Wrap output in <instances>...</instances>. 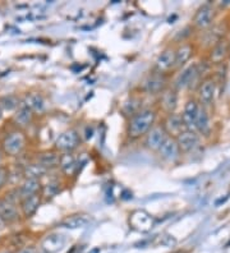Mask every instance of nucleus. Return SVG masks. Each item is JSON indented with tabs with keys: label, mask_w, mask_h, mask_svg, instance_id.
Here are the masks:
<instances>
[{
	"label": "nucleus",
	"mask_w": 230,
	"mask_h": 253,
	"mask_svg": "<svg viewBox=\"0 0 230 253\" xmlns=\"http://www.w3.org/2000/svg\"><path fill=\"white\" fill-rule=\"evenodd\" d=\"M79 144H81V138H79L78 132L74 129H68L62 134H59V137L55 141V147L66 154V152H72L73 150H76Z\"/></svg>",
	"instance_id": "f03ea898"
},
{
	"label": "nucleus",
	"mask_w": 230,
	"mask_h": 253,
	"mask_svg": "<svg viewBox=\"0 0 230 253\" xmlns=\"http://www.w3.org/2000/svg\"><path fill=\"white\" fill-rule=\"evenodd\" d=\"M66 244V236L63 234H50L45 238L42 247L49 253H55L60 251Z\"/></svg>",
	"instance_id": "412c9836"
},
{
	"label": "nucleus",
	"mask_w": 230,
	"mask_h": 253,
	"mask_svg": "<svg viewBox=\"0 0 230 253\" xmlns=\"http://www.w3.org/2000/svg\"><path fill=\"white\" fill-rule=\"evenodd\" d=\"M213 21V8L210 4H205L202 7L198 8L195 17H193V23L197 28H207L211 26Z\"/></svg>",
	"instance_id": "f8f14e48"
},
{
	"label": "nucleus",
	"mask_w": 230,
	"mask_h": 253,
	"mask_svg": "<svg viewBox=\"0 0 230 253\" xmlns=\"http://www.w3.org/2000/svg\"><path fill=\"white\" fill-rule=\"evenodd\" d=\"M0 163H1V156H0Z\"/></svg>",
	"instance_id": "c9c22d12"
},
{
	"label": "nucleus",
	"mask_w": 230,
	"mask_h": 253,
	"mask_svg": "<svg viewBox=\"0 0 230 253\" xmlns=\"http://www.w3.org/2000/svg\"><path fill=\"white\" fill-rule=\"evenodd\" d=\"M169 136L166 134L162 126H154L151 129L148 130V133L144 136V147L150 151L158 152L160 147H161V145L164 144V141Z\"/></svg>",
	"instance_id": "20e7f679"
},
{
	"label": "nucleus",
	"mask_w": 230,
	"mask_h": 253,
	"mask_svg": "<svg viewBox=\"0 0 230 253\" xmlns=\"http://www.w3.org/2000/svg\"><path fill=\"white\" fill-rule=\"evenodd\" d=\"M156 122V111L154 109H142L133 114L127 126V133L132 140L144 137Z\"/></svg>",
	"instance_id": "f257e3e1"
},
{
	"label": "nucleus",
	"mask_w": 230,
	"mask_h": 253,
	"mask_svg": "<svg viewBox=\"0 0 230 253\" xmlns=\"http://www.w3.org/2000/svg\"><path fill=\"white\" fill-rule=\"evenodd\" d=\"M0 253H12V252H9V251H4V252H0Z\"/></svg>",
	"instance_id": "473e14b6"
},
{
	"label": "nucleus",
	"mask_w": 230,
	"mask_h": 253,
	"mask_svg": "<svg viewBox=\"0 0 230 253\" xmlns=\"http://www.w3.org/2000/svg\"><path fill=\"white\" fill-rule=\"evenodd\" d=\"M176 140L177 142H178V146L179 148H180V151H184V152L193 151L195 148H197L199 146V136L197 134L196 130L186 129L184 132H182V133L179 134Z\"/></svg>",
	"instance_id": "9b49d317"
},
{
	"label": "nucleus",
	"mask_w": 230,
	"mask_h": 253,
	"mask_svg": "<svg viewBox=\"0 0 230 253\" xmlns=\"http://www.w3.org/2000/svg\"><path fill=\"white\" fill-rule=\"evenodd\" d=\"M198 132L201 133H206L207 130L210 129V118H209V114L207 111L205 110V108H199V113L198 116H197V122H196V128Z\"/></svg>",
	"instance_id": "bb28decb"
},
{
	"label": "nucleus",
	"mask_w": 230,
	"mask_h": 253,
	"mask_svg": "<svg viewBox=\"0 0 230 253\" xmlns=\"http://www.w3.org/2000/svg\"><path fill=\"white\" fill-rule=\"evenodd\" d=\"M42 189V196L46 197V199H52L54 196L58 195V192L60 191V184H59L58 181H49L48 184L41 187Z\"/></svg>",
	"instance_id": "c85d7f7f"
},
{
	"label": "nucleus",
	"mask_w": 230,
	"mask_h": 253,
	"mask_svg": "<svg viewBox=\"0 0 230 253\" xmlns=\"http://www.w3.org/2000/svg\"><path fill=\"white\" fill-rule=\"evenodd\" d=\"M199 74L198 65L192 64L188 65L187 68H184L182 72L179 73V75L176 79V90L187 89L189 86H192V83L196 82L197 77Z\"/></svg>",
	"instance_id": "1a4fd4ad"
},
{
	"label": "nucleus",
	"mask_w": 230,
	"mask_h": 253,
	"mask_svg": "<svg viewBox=\"0 0 230 253\" xmlns=\"http://www.w3.org/2000/svg\"><path fill=\"white\" fill-rule=\"evenodd\" d=\"M46 169L42 168L41 165L38 164H30L27 165L23 170V175L26 177V179H40L41 177H44L46 174Z\"/></svg>",
	"instance_id": "a878e982"
},
{
	"label": "nucleus",
	"mask_w": 230,
	"mask_h": 253,
	"mask_svg": "<svg viewBox=\"0 0 230 253\" xmlns=\"http://www.w3.org/2000/svg\"><path fill=\"white\" fill-rule=\"evenodd\" d=\"M59 168L62 169L63 173H66L67 175H72L77 168L76 158L71 152H66V154L60 155Z\"/></svg>",
	"instance_id": "b1692460"
},
{
	"label": "nucleus",
	"mask_w": 230,
	"mask_h": 253,
	"mask_svg": "<svg viewBox=\"0 0 230 253\" xmlns=\"http://www.w3.org/2000/svg\"><path fill=\"white\" fill-rule=\"evenodd\" d=\"M59 161H60V155L56 154L55 151H45L38 156V164L46 170L59 168Z\"/></svg>",
	"instance_id": "4be33fe9"
},
{
	"label": "nucleus",
	"mask_w": 230,
	"mask_h": 253,
	"mask_svg": "<svg viewBox=\"0 0 230 253\" xmlns=\"http://www.w3.org/2000/svg\"><path fill=\"white\" fill-rule=\"evenodd\" d=\"M41 189V183L40 179H24V181L18 188V195L19 199H23L26 197H31V196L38 195V191Z\"/></svg>",
	"instance_id": "6ab92c4d"
},
{
	"label": "nucleus",
	"mask_w": 230,
	"mask_h": 253,
	"mask_svg": "<svg viewBox=\"0 0 230 253\" xmlns=\"http://www.w3.org/2000/svg\"><path fill=\"white\" fill-rule=\"evenodd\" d=\"M19 105H21V104H19V100L14 95H7L0 97V109H1V111H3V110H8V111L17 110Z\"/></svg>",
	"instance_id": "cd10ccee"
},
{
	"label": "nucleus",
	"mask_w": 230,
	"mask_h": 253,
	"mask_svg": "<svg viewBox=\"0 0 230 253\" xmlns=\"http://www.w3.org/2000/svg\"><path fill=\"white\" fill-rule=\"evenodd\" d=\"M0 118H1V109H0Z\"/></svg>",
	"instance_id": "72a5a7b5"
},
{
	"label": "nucleus",
	"mask_w": 230,
	"mask_h": 253,
	"mask_svg": "<svg viewBox=\"0 0 230 253\" xmlns=\"http://www.w3.org/2000/svg\"><path fill=\"white\" fill-rule=\"evenodd\" d=\"M160 158L164 159L165 161H169V163H174V161L178 160L180 158V148L178 146V142H177L176 138L168 137L164 141V144L161 145L160 150L158 151Z\"/></svg>",
	"instance_id": "6e6552de"
},
{
	"label": "nucleus",
	"mask_w": 230,
	"mask_h": 253,
	"mask_svg": "<svg viewBox=\"0 0 230 253\" xmlns=\"http://www.w3.org/2000/svg\"><path fill=\"white\" fill-rule=\"evenodd\" d=\"M193 55L192 45L184 44L179 46L178 50H176V67H182L188 62L191 56Z\"/></svg>",
	"instance_id": "393cba45"
},
{
	"label": "nucleus",
	"mask_w": 230,
	"mask_h": 253,
	"mask_svg": "<svg viewBox=\"0 0 230 253\" xmlns=\"http://www.w3.org/2000/svg\"><path fill=\"white\" fill-rule=\"evenodd\" d=\"M229 55H230V44H229Z\"/></svg>",
	"instance_id": "f704fd0d"
},
{
	"label": "nucleus",
	"mask_w": 230,
	"mask_h": 253,
	"mask_svg": "<svg viewBox=\"0 0 230 253\" xmlns=\"http://www.w3.org/2000/svg\"><path fill=\"white\" fill-rule=\"evenodd\" d=\"M215 92H216V83L212 78L205 79L198 89V96L201 103L203 105H211L215 97Z\"/></svg>",
	"instance_id": "ddd939ff"
},
{
	"label": "nucleus",
	"mask_w": 230,
	"mask_h": 253,
	"mask_svg": "<svg viewBox=\"0 0 230 253\" xmlns=\"http://www.w3.org/2000/svg\"><path fill=\"white\" fill-rule=\"evenodd\" d=\"M178 106V91L176 89H166L161 93V108L168 114L176 111Z\"/></svg>",
	"instance_id": "2eb2a0df"
},
{
	"label": "nucleus",
	"mask_w": 230,
	"mask_h": 253,
	"mask_svg": "<svg viewBox=\"0 0 230 253\" xmlns=\"http://www.w3.org/2000/svg\"><path fill=\"white\" fill-rule=\"evenodd\" d=\"M228 54H229V42L223 38V40H219V41L215 44V46L211 49L210 60H211V63H213V64H220L224 59L227 58Z\"/></svg>",
	"instance_id": "a211bd4d"
},
{
	"label": "nucleus",
	"mask_w": 230,
	"mask_h": 253,
	"mask_svg": "<svg viewBox=\"0 0 230 253\" xmlns=\"http://www.w3.org/2000/svg\"><path fill=\"white\" fill-rule=\"evenodd\" d=\"M174 67H176V50L165 49L164 52L159 55L158 59H156V63H155L156 72L165 74V73L169 72Z\"/></svg>",
	"instance_id": "9d476101"
},
{
	"label": "nucleus",
	"mask_w": 230,
	"mask_h": 253,
	"mask_svg": "<svg viewBox=\"0 0 230 253\" xmlns=\"http://www.w3.org/2000/svg\"><path fill=\"white\" fill-rule=\"evenodd\" d=\"M23 104L31 110L32 113L42 114L46 110V100L44 99V96L37 92H31L26 95Z\"/></svg>",
	"instance_id": "4468645a"
},
{
	"label": "nucleus",
	"mask_w": 230,
	"mask_h": 253,
	"mask_svg": "<svg viewBox=\"0 0 230 253\" xmlns=\"http://www.w3.org/2000/svg\"><path fill=\"white\" fill-rule=\"evenodd\" d=\"M89 219L87 215H72L68 216L66 219L60 222V225L67 229H79V228H85L88 224Z\"/></svg>",
	"instance_id": "5701e85b"
},
{
	"label": "nucleus",
	"mask_w": 230,
	"mask_h": 253,
	"mask_svg": "<svg viewBox=\"0 0 230 253\" xmlns=\"http://www.w3.org/2000/svg\"><path fill=\"white\" fill-rule=\"evenodd\" d=\"M26 146V136L22 132H12L3 141L4 152L9 156H17Z\"/></svg>",
	"instance_id": "7ed1b4c3"
},
{
	"label": "nucleus",
	"mask_w": 230,
	"mask_h": 253,
	"mask_svg": "<svg viewBox=\"0 0 230 253\" xmlns=\"http://www.w3.org/2000/svg\"><path fill=\"white\" fill-rule=\"evenodd\" d=\"M13 119L14 123L17 124L19 128H27V126L32 123L34 113L22 103L21 105L18 106V109L16 110V114H14Z\"/></svg>",
	"instance_id": "aec40b11"
},
{
	"label": "nucleus",
	"mask_w": 230,
	"mask_h": 253,
	"mask_svg": "<svg viewBox=\"0 0 230 253\" xmlns=\"http://www.w3.org/2000/svg\"><path fill=\"white\" fill-rule=\"evenodd\" d=\"M0 219L4 222H13L18 220L17 207L7 199H0Z\"/></svg>",
	"instance_id": "f3484780"
},
{
	"label": "nucleus",
	"mask_w": 230,
	"mask_h": 253,
	"mask_svg": "<svg viewBox=\"0 0 230 253\" xmlns=\"http://www.w3.org/2000/svg\"><path fill=\"white\" fill-rule=\"evenodd\" d=\"M40 205H41V197H40V195H35L31 196V197H26V199H21V210L24 217L26 219L32 217L37 212Z\"/></svg>",
	"instance_id": "dca6fc26"
},
{
	"label": "nucleus",
	"mask_w": 230,
	"mask_h": 253,
	"mask_svg": "<svg viewBox=\"0 0 230 253\" xmlns=\"http://www.w3.org/2000/svg\"><path fill=\"white\" fill-rule=\"evenodd\" d=\"M162 128H164L169 137L173 138H177L179 134L186 130V126L183 123L182 115H179L177 113L168 114V116L164 120Z\"/></svg>",
	"instance_id": "423d86ee"
},
{
	"label": "nucleus",
	"mask_w": 230,
	"mask_h": 253,
	"mask_svg": "<svg viewBox=\"0 0 230 253\" xmlns=\"http://www.w3.org/2000/svg\"><path fill=\"white\" fill-rule=\"evenodd\" d=\"M199 108H201V105H199L198 101L195 99L187 101V104L184 105V110H183L182 113V119L184 126H186V129L195 130V128H196L197 116H198L199 113Z\"/></svg>",
	"instance_id": "0eeeda50"
},
{
	"label": "nucleus",
	"mask_w": 230,
	"mask_h": 253,
	"mask_svg": "<svg viewBox=\"0 0 230 253\" xmlns=\"http://www.w3.org/2000/svg\"><path fill=\"white\" fill-rule=\"evenodd\" d=\"M17 253H36V251H35V248H32V247H26V248H23V250H21Z\"/></svg>",
	"instance_id": "7c9ffc66"
},
{
	"label": "nucleus",
	"mask_w": 230,
	"mask_h": 253,
	"mask_svg": "<svg viewBox=\"0 0 230 253\" xmlns=\"http://www.w3.org/2000/svg\"><path fill=\"white\" fill-rule=\"evenodd\" d=\"M4 226H5V222H4V221H3V220H1V219H0V230H1V229H3V228H4Z\"/></svg>",
	"instance_id": "2f4dec72"
},
{
	"label": "nucleus",
	"mask_w": 230,
	"mask_h": 253,
	"mask_svg": "<svg viewBox=\"0 0 230 253\" xmlns=\"http://www.w3.org/2000/svg\"><path fill=\"white\" fill-rule=\"evenodd\" d=\"M143 90L150 95H156V93L164 92L166 90V78L165 74L161 73H150V74L144 78L143 85H142Z\"/></svg>",
	"instance_id": "39448f33"
},
{
	"label": "nucleus",
	"mask_w": 230,
	"mask_h": 253,
	"mask_svg": "<svg viewBox=\"0 0 230 253\" xmlns=\"http://www.w3.org/2000/svg\"><path fill=\"white\" fill-rule=\"evenodd\" d=\"M8 177H9V175H8L7 169H4L3 166H0V188L5 184V181H7Z\"/></svg>",
	"instance_id": "c756f323"
}]
</instances>
